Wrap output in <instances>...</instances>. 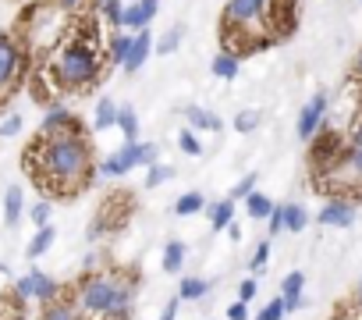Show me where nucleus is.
<instances>
[{
	"label": "nucleus",
	"instance_id": "f257e3e1",
	"mask_svg": "<svg viewBox=\"0 0 362 320\" xmlns=\"http://www.w3.org/2000/svg\"><path fill=\"white\" fill-rule=\"evenodd\" d=\"M22 168L36 182V189H43L47 196L68 200L93 178V153H89L86 135L40 132L22 156Z\"/></svg>",
	"mask_w": 362,
	"mask_h": 320
},
{
	"label": "nucleus",
	"instance_id": "f03ea898",
	"mask_svg": "<svg viewBox=\"0 0 362 320\" xmlns=\"http://www.w3.org/2000/svg\"><path fill=\"white\" fill-rule=\"evenodd\" d=\"M103 72V54H100V36L93 29V18H82L71 25L68 40L57 47V57L50 64V82L68 93H89L100 82Z\"/></svg>",
	"mask_w": 362,
	"mask_h": 320
},
{
	"label": "nucleus",
	"instance_id": "7ed1b4c3",
	"mask_svg": "<svg viewBox=\"0 0 362 320\" xmlns=\"http://www.w3.org/2000/svg\"><path fill=\"white\" fill-rule=\"evenodd\" d=\"M344 149H348V135H341L334 125H320V132L309 139V171H313V182L327 178L330 171H337V164L344 160Z\"/></svg>",
	"mask_w": 362,
	"mask_h": 320
},
{
	"label": "nucleus",
	"instance_id": "20e7f679",
	"mask_svg": "<svg viewBox=\"0 0 362 320\" xmlns=\"http://www.w3.org/2000/svg\"><path fill=\"white\" fill-rule=\"evenodd\" d=\"M22 75H25V50L8 33H0V103L18 89Z\"/></svg>",
	"mask_w": 362,
	"mask_h": 320
},
{
	"label": "nucleus",
	"instance_id": "39448f33",
	"mask_svg": "<svg viewBox=\"0 0 362 320\" xmlns=\"http://www.w3.org/2000/svg\"><path fill=\"white\" fill-rule=\"evenodd\" d=\"M132 207H135V200H132L128 193H114V196L100 207L96 224L89 228V235L96 239V235H103V232H117V228H124V221L132 217Z\"/></svg>",
	"mask_w": 362,
	"mask_h": 320
},
{
	"label": "nucleus",
	"instance_id": "423d86ee",
	"mask_svg": "<svg viewBox=\"0 0 362 320\" xmlns=\"http://www.w3.org/2000/svg\"><path fill=\"white\" fill-rule=\"evenodd\" d=\"M327 107H330V96H327V93H316V96H309V103L298 110V125H295V132H298L302 142H309V139L320 132V125L327 121Z\"/></svg>",
	"mask_w": 362,
	"mask_h": 320
},
{
	"label": "nucleus",
	"instance_id": "0eeeda50",
	"mask_svg": "<svg viewBox=\"0 0 362 320\" xmlns=\"http://www.w3.org/2000/svg\"><path fill=\"white\" fill-rule=\"evenodd\" d=\"M132 168H139V139H124V146L117 153H110L103 164H100V175L103 178H121Z\"/></svg>",
	"mask_w": 362,
	"mask_h": 320
},
{
	"label": "nucleus",
	"instance_id": "6e6552de",
	"mask_svg": "<svg viewBox=\"0 0 362 320\" xmlns=\"http://www.w3.org/2000/svg\"><path fill=\"white\" fill-rule=\"evenodd\" d=\"M316 221L327 224V228H348V224L355 221V203L344 200V196H330V200L320 207V217H316Z\"/></svg>",
	"mask_w": 362,
	"mask_h": 320
},
{
	"label": "nucleus",
	"instance_id": "1a4fd4ad",
	"mask_svg": "<svg viewBox=\"0 0 362 320\" xmlns=\"http://www.w3.org/2000/svg\"><path fill=\"white\" fill-rule=\"evenodd\" d=\"M40 132H64V135H86V128H82V121L68 110V107H61V103H54L47 114H43V125H40Z\"/></svg>",
	"mask_w": 362,
	"mask_h": 320
},
{
	"label": "nucleus",
	"instance_id": "9d476101",
	"mask_svg": "<svg viewBox=\"0 0 362 320\" xmlns=\"http://www.w3.org/2000/svg\"><path fill=\"white\" fill-rule=\"evenodd\" d=\"M156 11H160V0H132V4L124 8V22H121V29H128V33L149 29V22L156 18Z\"/></svg>",
	"mask_w": 362,
	"mask_h": 320
},
{
	"label": "nucleus",
	"instance_id": "9b49d317",
	"mask_svg": "<svg viewBox=\"0 0 362 320\" xmlns=\"http://www.w3.org/2000/svg\"><path fill=\"white\" fill-rule=\"evenodd\" d=\"M149 54H156V40H153L149 29H139L135 40H132V50H128V57H124V72L135 75V72L149 61Z\"/></svg>",
	"mask_w": 362,
	"mask_h": 320
},
{
	"label": "nucleus",
	"instance_id": "f8f14e48",
	"mask_svg": "<svg viewBox=\"0 0 362 320\" xmlns=\"http://www.w3.org/2000/svg\"><path fill=\"white\" fill-rule=\"evenodd\" d=\"M43 320H78V309H75V302H71V292H68V288H64L57 299L43 302Z\"/></svg>",
	"mask_w": 362,
	"mask_h": 320
},
{
	"label": "nucleus",
	"instance_id": "ddd939ff",
	"mask_svg": "<svg viewBox=\"0 0 362 320\" xmlns=\"http://www.w3.org/2000/svg\"><path fill=\"white\" fill-rule=\"evenodd\" d=\"M132 40H135V33H114L110 40H107V61H110V68H124V57H128V50H132Z\"/></svg>",
	"mask_w": 362,
	"mask_h": 320
},
{
	"label": "nucleus",
	"instance_id": "4468645a",
	"mask_svg": "<svg viewBox=\"0 0 362 320\" xmlns=\"http://www.w3.org/2000/svg\"><path fill=\"white\" fill-rule=\"evenodd\" d=\"M185 118H189V125L196 132H221L224 128V121L217 114H210L206 107H185Z\"/></svg>",
	"mask_w": 362,
	"mask_h": 320
},
{
	"label": "nucleus",
	"instance_id": "2eb2a0df",
	"mask_svg": "<svg viewBox=\"0 0 362 320\" xmlns=\"http://www.w3.org/2000/svg\"><path fill=\"white\" fill-rule=\"evenodd\" d=\"M185 256H189V246L181 242V239H170L163 246V270L167 274H177L181 267H185Z\"/></svg>",
	"mask_w": 362,
	"mask_h": 320
},
{
	"label": "nucleus",
	"instance_id": "dca6fc26",
	"mask_svg": "<svg viewBox=\"0 0 362 320\" xmlns=\"http://www.w3.org/2000/svg\"><path fill=\"white\" fill-rule=\"evenodd\" d=\"M214 75L217 79H224V82H231V79H238V68H242V57L238 54H231V50H221L217 57H214Z\"/></svg>",
	"mask_w": 362,
	"mask_h": 320
},
{
	"label": "nucleus",
	"instance_id": "f3484780",
	"mask_svg": "<svg viewBox=\"0 0 362 320\" xmlns=\"http://www.w3.org/2000/svg\"><path fill=\"white\" fill-rule=\"evenodd\" d=\"M231 224H235V200L228 196V200H221V203L210 207V228H214V232H224V228H231Z\"/></svg>",
	"mask_w": 362,
	"mask_h": 320
},
{
	"label": "nucleus",
	"instance_id": "a211bd4d",
	"mask_svg": "<svg viewBox=\"0 0 362 320\" xmlns=\"http://www.w3.org/2000/svg\"><path fill=\"white\" fill-rule=\"evenodd\" d=\"M117 110H121V107H117L114 100H107V96H103V100L96 103L93 128H96V132H107V128H114V125H117Z\"/></svg>",
	"mask_w": 362,
	"mask_h": 320
},
{
	"label": "nucleus",
	"instance_id": "6ab92c4d",
	"mask_svg": "<svg viewBox=\"0 0 362 320\" xmlns=\"http://www.w3.org/2000/svg\"><path fill=\"white\" fill-rule=\"evenodd\" d=\"M274 200L270 196H263V193H252L249 200H245V210H249V217L252 221H270V214H274Z\"/></svg>",
	"mask_w": 362,
	"mask_h": 320
},
{
	"label": "nucleus",
	"instance_id": "aec40b11",
	"mask_svg": "<svg viewBox=\"0 0 362 320\" xmlns=\"http://www.w3.org/2000/svg\"><path fill=\"white\" fill-rule=\"evenodd\" d=\"M54 239H57V232L50 228V224H43V228H36V235H33V242H29V249H25V256L29 260H36V256H43L50 246H54Z\"/></svg>",
	"mask_w": 362,
	"mask_h": 320
},
{
	"label": "nucleus",
	"instance_id": "412c9836",
	"mask_svg": "<svg viewBox=\"0 0 362 320\" xmlns=\"http://www.w3.org/2000/svg\"><path fill=\"white\" fill-rule=\"evenodd\" d=\"M203 207H206V196H203V193H181L177 203H174V214H177V217H192V214H199Z\"/></svg>",
	"mask_w": 362,
	"mask_h": 320
},
{
	"label": "nucleus",
	"instance_id": "4be33fe9",
	"mask_svg": "<svg viewBox=\"0 0 362 320\" xmlns=\"http://www.w3.org/2000/svg\"><path fill=\"white\" fill-rule=\"evenodd\" d=\"M93 4H96V11L103 15L107 25L121 29V22H124V4H121V0H93Z\"/></svg>",
	"mask_w": 362,
	"mask_h": 320
},
{
	"label": "nucleus",
	"instance_id": "5701e85b",
	"mask_svg": "<svg viewBox=\"0 0 362 320\" xmlns=\"http://www.w3.org/2000/svg\"><path fill=\"white\" fill-rule=\"evenodd\" d=\"M305 224H309L305 207L302 203H284V228L288 232H305Z\"/></svg>",
	"mask_w": 362,
	"mask_h": 320
},
{
	"label": "nucleus",
	"instance_id": "b1692460",
	"mask_svg": "<svg viewBox=\"0 0 362 320\" xmlns=\"http://www.w3.org/2000/svg\"><path fill=\"white\" fill-rule=\"evenodd\" d=\"M181 40H185V25H170V29L156 40V54H163V57L174 54V50L181 47Z\"/></svg>",
	"mask_w": 362,
	"mask_h": 320
},
{
	"label": "nucleus",
	"instance_id": "393cba45",
	"mask_svg": "<svg viewBox=\"0 0 362 320\" xmlns=\"http://www.w3.org/2000/svg\"><path fill=\"white\" fill-rule=\"evenodd\" d=\"M22 207H25V196H22V189H8V196H4V221H8V224H18V217H22Z\"/></svg>",
	"mask_w": 362,
	"mask_h": 320
},
{
	"label": "nucleus",
	"instance_id": "a878e982",
	"mask_svg": "<svg viewBox=\"0 0 362 320\" xmlns=\"http://www.w3.org/2000/svg\"><path fill=\"white\" fill-rule=\"evenodd\" d=\"M61 292H64V288H61V285H57L50 274L36 270V299H40V302H50V299H57Z\"/></svg>",
	"mask_w": 362,
	"mask_h": 320
},
{
	"label": "nucleus",
	"instance_id": "bb28decb",
	"mask_svg": "<svg viewBox=\"0 0 362 320\" xmlns=\"http://www.w3.org/2000/svg\"><path fill=\"white\" fill-rule=\"evenodd\" d=\"M206 292H210V281L206 278H181V288H177L181 299H203Z\"/></svg>",
	"mask_w": 362,
	"mask_h": 320
},
{
	"label": "nucleus",
	"instance_id": "cd10ccee",
	"mask_svg": "<svg viewBox=\"0 0 362 320\" xmlns=\"http://www.w3.org/2000/svg\"><path fill=\"white\" fill-rule=\"evenodd\" d=\"M117 128L124 132V139H139V118H135V107L121 103V110H117Z\"/></svg>",
	"mask_w": 362,
	"mask_h": 320
},
{
	"label": "nucleus",
	"instance_id": "c85d7f7f",
	"mask_svg": "<svg viewBox=\"0 0 362 320\" xmlns=\"http://www.w3.org/2000/svg\"><path fill=\"white\" fill-rule=\"evenodd\" d=\"M256 182H259V175H256V171H249V175H242V178L235 182V189H231L228 196H231L235 203H238V200H249V196L256 193Z\"/></svg>",
	"mask_w": 362,
	"mask_h": 320
},
{
	"label": "nucleus",
	"instance_id": "c756f323",
	"mask_svg": "<svg viewBox=\"0 0 362 320\" xmlns=\"http://www.w3.org/2000/svg\"><path fill=\"white\" fill-rule=\"evenodd\" d=\"M284 316H288V299H284V295H274V299L259 309L256 320H284Z\"/></svg>",
	"mask_w": 362,
	"mask_h": 320
},
{
	"label": "nucleus",
	"instance_id": "7c9ffc66",
	"mask_svg": "<svg viewBox=\"0 0 362 320\" xmlns=\"http://www.w3.org/2000/svg\"><path fill=\"white\" fill-rule=\"evenodd\" d=\"M177 149L185 153V156H199V153H203V142L196 139L192 128H181V132H177Z\"/></svg>",
	"mask_w": 362,
	"mask_h": 320
},
{
	"label": "nucleus",
	"instance_id": "2f4dec72",
	"mask_svg": "<svg viewBox=\"0 0 362 320\" xmlns=\"http://www.w3.org/2000/svg\"><path fill=\"white\" fill-rule=\"evenodd\" d=\"M302 292H305V274H302V270H291V274L281 281V295L291 299V295H302Z\"/></svg>",
	"mask_w": 362,
	"mask_h": 320
},
{
	"label": "nucleus",
	"instance_id": "473e14b6",
	"mask_svg": "<svg viewBox=\"0 0 362 320\" xmlns=\"http://www.w3.org/2000/svg\"><path fill=\"white\" fill-rule=\"evenodd\" d=\"M167 178H174V168H167V164H160V160H156V164L149 168V175H146V189H156Z\"/></svg>",
	"mask_w": 362,
	"mask_h": 320
},
{
	"label": "nucleus",
	"instance_id": "72a5a7b5",
	"mask_svg": "<svg viewBox=\"0 0 362 320\" xmlns=\"http://www.w3.org/2000/svg\"><path fill=\"white\" fill-rule=\"evenodd\" d=\"M15 295L18 299H36V270H29L15 281Z\"/></svg>",
	"mask_w": 362,
	"mask_h": 320
},
{
	"label": "nucleus",
	"instance_id": "f704fd0d",
	"mask_svg": "<svg viewBox=\"0 0 362 320\" xmlns=\"http://www.w3.org/2000/svg\"><path fill=\"white\" fill-rule=\"evenodd\" d=\"M160 160V146L156 142H139V168H153Z\"/></svg>",
	"mask_w": 362,
	"mask_h": 320
},
{
	"label": "nucleus",
	"instance_id": "c9c22d12",
	"mask_svg": "<svg viewBox=\"0 0 362 320\" xmlns=\"http://www.w3.org/2000/svg\"><path fill=\"white\" fill-rule=\"evenodd\" d=\"M256 125H259V114H256V110H238V114H235V128H238L242 135H249Z\"/></svg>",
	"mask_w": 362,
	"mask_h": 320
},
{
	"label": "nucleus",
	"instance_id": "e433bc0d",
	"mask_svg": "<svg viewBox=\"0 0 362 320\" xmlns=\"http://www.w3.org/2000/svg\"><path fill=\"white\" fill-rule=\"evenodd\" d=\"M50 214H54V207H50V200H40L33 210H29V217H33V224L36 228H43V224H50Z\"/></svg>",
	"mask_w": 362,
	"mask_h": 320
},
{
	"label": "nucleus",
	"instance_id": "4c0bfd02",
	"mask_svg": "<svg viewBox=\"0 0 362 320\" xmlns=\"http://www.w3.org/2000/svg\"><path fill=\"white\" fill-rule=\"evenodd\" d=\"M270 263V242H259L256 249H252V260H249V270L256 274V270H263Z\"/></svg>",
	"mask_w": 362,
	"mask_h": 320
},
{
	"label": "nucleus",
	"instance_id": "58836bf2",
	"mask_svg": "<svg viewBox=\"0 0 362 320\" xmlns=\"http://www.w3.org/2000/svg\"><path fill=\"white\" fill-rule=\"evenodd\" d=\"M22 132V114H11L4 125H0V135H4V139H11V135H18Z\"/></svg>",
	"mask_w": 362,
	"mask_h": 320
},
{
	"label": "nucleus",
	"instance_id": "ea45409f",
	"mask_svg": "<svg viewBox=\"0 0 362 320\" xmlns=\"http://www.w3.org/2000/svg\"><path fill=\"white\" fill-rule=\"evenodd\" d=\"M228 320H249V302H245V299L231 302V306H228Z\"/></svg>",
	"mask_w": 362,
	"mask_h": 320
},
{
	"label": "nucleus",
	"instance_id": "a19ab883",
	"mask_svg": "<svg viewBox=\"0 0 362 320\" xmlns=\"http://www.w3.org/2000/svg\"><path fill=\"white\" fill-rule=\"evenodd\" d=\"M281 232H288L284 228V207H274V214H270V235H281Z\"/></svg>",
	"mask_w": 362,
	"mask_h": 320
},
{
	"label": "nucleus",
	"instance_id": "79ce46f5",
	"mask_svg": "<svg viewBox=\"0 0 362 320\" xmlns=\"http://www.w3.org/2000/svg\"><path fill=\"white\" fill-rule=\"evenodd\" d=\"M256 292H259V285H256V278H245L242 285H238V299H256Z\"/></svg>",
	"mask_w": 362,
	"mask_h": 320
},
{
	"label": "nucleus",
	"instance_id": "37998d69",
	"mask_svg": "<svg viewBox=\"0 0 362 320\" xmlns=\"http://www.w3.org/2000/svg\"><path fill=\"white\" fill-rule=\"evenodd\" d=\"M348 146H362V110L355 114L351 121V132H348Z\"/></svg>",
	"mask_w": 362,
	"mask_h": 320
},
{
	"label": "nucleus",
	"instance_id": "c03bdc74",
	"mask_svg": "<svg viewBox=\"0 0 362 320\" xmlns=\"http://www.w3.org/2000/svg\"><path fill=\"white\" fill-rule=\"evenodd\" d=\"M177 306H181V295H174L167 306H163V313H160V320H177Z\"/></svg>",
	"mask_w": 362,
	"mask_h": 320
},
{
	"label": "nucleus",
	"instance_id": "a18cd8bd",
	"mask_svg": "<svg viewBox=\"0 0 362 320\" xmlns=\"http://www.w3.org/2000/svg\"><path fill=\"white\" fill-rule=\"evenodd\" d=\"M298 309H305V295H291L288 299V313H298Z\"/></svg>",
	"mask_w": 362,
	"mask_h": 320
},
{
	"label": "nucleus",
	"instance_id": "49530a36",
	"mask_svg": "<svg viewBox=\"0 0 362 320\" xmlns=\"http://www.w3.org/2000/svg\"><path fill=\"white\" fill-rule=\"evenodd\" d=\"M355 79L362 82V50H358V57H355Z\"/></svg>",
	"mask_w": 362,
	"mask_h": 320
},
{
	"label": "nucleus",
	"instance_id": "de8ad7c7",
	"mask_svg": "<svg viewBox=\"0 0 362 320\" xmlns=\"http://www.w3.org/2000/svg\"><path fill=\"white\" fill-rule=\"evenodd\" d=\"M334 320H355V316H351V313H348V309H344V313H337V316H334Z\"/></svg>",
	"mask_w": 362,
	"mask_h": 320
},
{
	"label": "nucleus",
	"instance_id": "09e8293b",
	"mask_svg": "<svg viewBox=\"0 0 362 320\" xmlns=\"http://www.w3.org/2000/svg\"><path fill=\"white\" fill-rule=\"evenodd\" d=\"M78 4V0H61V8H75Z\"/></svg>",
	"mask_w": 362,
	"mask_h": 320
},
{
	"label": "nucleus",
	"instance_id": "8fccbe9b",
	"mask_svg": "<svg viewBox=\"0 0 362 320\" xmlns=\"http://www.w3.org/2000/svg\"><path fill=\"white\" fill-rule=\"evenodd\" d=\"M358 292H362V281H358Z\"/></svg>",
	"mask_w": 362,
	"mask_h": 320
},
{
	"label": "nucleus",
	"instance_id": "3c124183",
	"mask_svg": "<svg viewBox=\"0 0 362 320\" xmlns=\"http://www.w3.org/2000/svg\"><path fill=\"white\" fill-rule=\"evenodd\" d=\"M358 299H362V292H358ZM358 309H362V306H358Z\"/></svg>",
	"mask_w": 362,
	"mask_h": 320
}]
</instances>
